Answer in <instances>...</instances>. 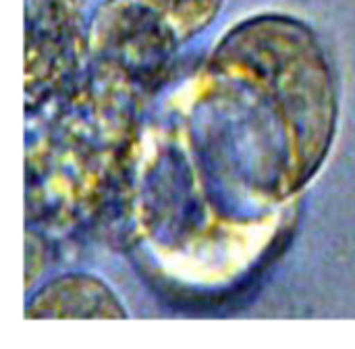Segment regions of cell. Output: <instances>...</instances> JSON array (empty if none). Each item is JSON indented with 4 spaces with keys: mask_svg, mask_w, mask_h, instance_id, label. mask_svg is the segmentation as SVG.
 <instances>
[{
    "mask_svg": "<svg viewBox=\"0 0 355 349\" xmlns=\"http://www.w3.org/2000/svg\"><path fill=\"white\" fill-rule=\"evenodd\" d=\"M206 77L252 110V135L266 117L283 196L300 191L324 162L335 137L337 100L314 31L287 15H256L214 48Z\"/></svg>",
    "mask_w": 355,
    "mask_h": 349,
    "instance_id": "cell-1",
    "label": "cell"
},
{
    "mask_svg": "<svg viewBox=\"0 0 355 349\" xmlns=\"http://www.w3.org/2000/svg\"><path fill=\"white\" fill-rule=\"evenodd\" d=\"M46 131L27 152V204L48 229L89 219L121 175L135 142L137 85L94 62L67 92Z\"/></svg>",
    "mask_w": 355,
    "mask_h": 349,
    "instance_id": "cell-2",
    "label": "cell"
},
{
    "mask_svg": "<svg viewBox=\"0 0 355 349\" xmlns=\"http://www.w3.org/2000/svg\"><path fill=\"white\" fill-rule=\"evenodd\" d=\"M87 35L89 60L121 71L137 87L162 79L181 44L168 21L137 0H106Z\"/></svg>",
    "mask_w": 355,
    "mask_h": 349,
    "instance_id": "cell-3",
    "label": "cell"
},
{
    "mask_svg": "<svg viewBox=\"0 0 355 349\" xmlns=\"http://www.w3.org/2000/svg\"><path fill=\"white\" fill-rule=\"evenodd\" d=\"M89 58V35L75 0H25V106L67 94Z\"/></svg>",
    "mask_w": 355,
    "mask_h": 349,
    "instance_id": "cell-4",
    "label": "cell"
},
{
    "mask_svg": "<svg viewBox=\"0 0 355 349\" xmlns=\"http://www.w3.org/2000/svg\"><path fill=\"white\" fill-rule=\"evenodd\" d=\"M25 318H127L112 289L92 275H64L37 291Z\"/></svg>",
    "mask_w": 355,
    "mask_h": 349,
    "instance_id": "cell-5",
    "label": "cell"
},
{
    "mask_svg": "<svg viewBox=\"0 0 355 349\" xmlns=\"http://www.w3.org/2000/svg\"><path fill=\"white\" fill-rule=\"evenodd\" d=\"M160 17L168 21V25L177 31L181 42L191 40L200 31H204L220 12L225 0H137Z\"/></svg>",
    "mask_w": 355,
    "mask_h": 349,
    "instance_id": "cell-6",
    "label": "cell"
}]
</instances>
